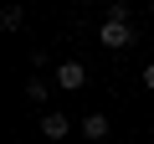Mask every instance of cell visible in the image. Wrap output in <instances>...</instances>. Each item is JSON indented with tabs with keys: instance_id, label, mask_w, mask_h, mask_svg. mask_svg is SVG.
Masks as SVG:
<instances>
[{
	"instance_id": "cell-6",
	"label": "cell",
	"mask_w": 154,
	"mask_h": 144,
	"mask_svg": "<svg viewBox=\"0 0 154 144\" xmlns=\"http://www.w3.org/2000/svg\"><path fill=\"white\" fill-rule=\"evenodd\" d=\"M26 98H31V103H46V98H51V88H46L41 77H26Z\"/></svg>"
},
{
	"instance_id": "cell-10",
	"label": "cell",
	"mask_w": 154,
	"mask_h": 144,
	"mask_svg": "<svg viewBox=\"0 0 154 144\" xmlns=\"http://www.w3.org/2000/svg\"><path fill=\"white\" fill-rule=\"evenodd\" d=\"M149 11H154V0H149Z\"/></svg>"
},
{
	"instance_id": "cell-3",
	"label": "cell",
	"mask_w": 154,
	"mask_h": 144,
	"mask_svg": "<svg viewBox=\"0 0 154 144\" xmlns=\"http://www.w3.org/2000/svg\"><path fill=\"white\" fill-rule=\"evenodd\" d=\"M41 134H46V139H67V134H72V118L57 113V108H46V113H41Z\"/></svg>"
},
{
	"instance_id": "cell-9",
	"label": "cell",
	"mask_w": 154,
	"mask_h": 144,
	"mask_svg": "<svg viewBox=\"0 0 154 144\" xmlns=\"http://www.w3.org/2000/svg\"><path fill=\"white\" fill-rule=\"evenodd\" d=\"M82 5H93V0H82Z\"/></svg>"
},
{
	"instance_id": "cell-2",
	"label": "cell",
	"mask_w": 154,
	"mask_h": 144,
	"mask_svg": "<svg viewBox=\"0 0 154 144\" xmlns=\"http://www.w3.org/2000/svg\"><path fill=\"white\" fill-rule=\"evenodd\" d=\"M51 77H57V88H62V93H77V88H88V67L72 57V62H57Z\"/></svg>"
},
{
	"instance_id": "cell-4",
	"label": "cell",
	"mask_w": 154,
	"mask_h": 144,
	"mask_svg": "<svg viewBox=\"0 0 154 144\" xmlns=\"http://www.w3.org/2000/svg\"><path fill=\"white\" fill-rule=\"evenodd\" d=\"M108 129H113V124H108V113H82V134H88L93 144H103V139H108Z\"/></svg>"
},
{
	"instance_id": "cell-7",
	"label": "cell",
	"mask_w": 154,
	"mask_h": 144,
	"mask_svg": "<svg viewBox=\"0 0 154 144\" xmlns=\"http://www.w3.org/2000/svg\"><path fill=\"white\" fill-rule=\"evenodd\" d=\"M108 21H134V11H128V0H113V5H108Z\"/></svg>"
},
{
	"instance_id": "cell-8",
	"label": "cell",
	"mask_w": 154,
	"mask_h": 144,
	"mask_svg": "<svg viewBox=\"0 0 154 144\" xmlns=\"http://www.w3.org/2000/svg\"><path fill=\"white\" fill-rule=\"evenodd\" d=\"M139 83H144V88H149V93H154V62H149V67H144V72H139Z\"/></svg>"
},
{
	"instance_id": "cell-1",
	"label": "cell",
	"mask_w": 154,
	"mask_h": 144,
	"mask_svg": "<svg viewBox=\"0 0 154 144\" xmlns=\"http://www.w3.org/2000/svg\"><path fill=\"white\" fill-rule=\"evenodd\" d=\"M134 41H139V36H134L128 21H103V26H98V46H103V52H123V46H134Z\"/></svg>"
},
{
	"instance_id": "cell-5",
	"label": "cell",
	"mask_w": 154,
	"mask_h": 144,
	"mask_svg": "<svg viewBox=\"0 0 154 144\" xmlns=\"http://www.w3.org/2000/svg\"><path fill=\"white\" fill-rule=\"evenodd\" d=\"M0 26H5V31H21L26 26V11L21 5H5V11H0Z\"/></svg>"
}]
</instances>
